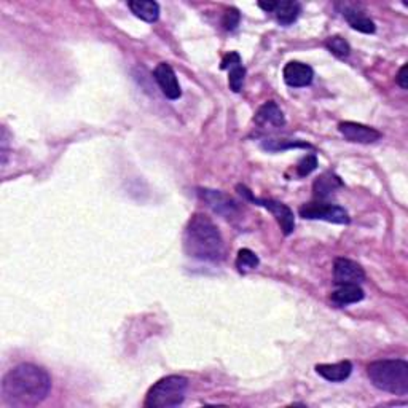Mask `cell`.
<instances>
[{"instance_id": "2", "label": "cell", "mask_w": 408, "mask_h": 408, "mask_svg": "<svg viewBox=\"0 0 408 408\" xmlns=\"http://www.w3.org/2000/svg\"><path fill=\"white\" fill-rule=\"evenodd\" d=\"M183 247L188 257L201 262H218L223 258V239L211 218L201 212L193 214L183 233Z\"/></svg>"}, {"instance_id": "3", "label": "cell", "mask_w": 408, "mask_h": 408, "mask_svg": "<svg viewBox=\"0 0 408 408\" xmlns=\"http://www.w3.org/2000/svg\"><path fill=\"white\" fill-rule=\"evenodd\" d=\"M371 385L394 396L408 394V362L402 359L376 360L367 367Z\"/></svg>"}, {"instance_id": "6", "label": "cell", "mask_w": 408, "mask_h": 408, "mask_svg": "<svg viewBox=\"0 0 408 408\" xmlns=\"http://www.w3.org/2000/svg\"><path fill=\"white\" fill-rule=\"evenodd\" d=\"M238 190H241V195L247 196L249 200L254 201L257 206H262L265 209H268L269 212L273 214L274 218H276L280 229H283L284 234H290L295 229V217H294V212L290 211L289 206H285V204L279 203V201H274V200H267V198H263V200H260V198H255L252 196V193L247 190L246 187H238Z\"/></svg>"}, {"instance_id": "12", "label": "cell", "mask_w": 408, "mask_h": 408, "mask_svg": "<svg viewBox=\"0 0 408 408\" xmlns=\"http://www.w3.org/2000/svg\"><path fill=\"white\" fill-rule=\"evenodd\" d=\"M221 68L223 70H228V85L234 93H239L243 88L244 76H246V69H244L241 56L236 51H229L225 54V58L222 59Z\"/></svg>"}, {"instance_id": "4", "label": "cell", "mask_w": 408, "mask_h": 408, "mask_svg": "<svg viewBox=\"0 0 408 408\" xmlns=\"http://www.w3.org/2000/svg\"><path fill=\"white\" fill-rule=\"evenodd\" d=\"M188 389V380L181 375H170L158 380L145 396L147 408H174L183 404Z\"/></svg>"}, {"instance_id": "16", "label": "cell", "mask_w": 408, "mask_h": 408, "mask_svg": "<svg viewBox=\"0 0 408 408\" xmlns=\"http://www.w3.org/2000/svg\"><path fill=\"white\" fill-rule=\"evenodd\" d=\"M364 298V290L359 284H343L332 294V302L336 306H348L360 302Z\"/></svg>"}, {"instance_id": "25", "label": "cell", "mask_w": 408, "mask_h": 408, "mask_svg": "<svg viewBox=\"0 0 408 408\" xmlns=\"http://www.w3.org/2000/svg\"><path fill=\"white\" fill-rule=\"evenodd\" d=\"M407 70H408V65L404 64L400 68L399 74H397V83H399L404 90H407V86H408V83H407Z\"/></svg>"}, {"instance_id": "9", "label": "cell", "mask_w": 408, "mask_h": 408, "mask_svg": "<svg viewBox=\"0 0 408 408\" xmlns=\"http://www.w3.org/2000/svg\"><path fill=\"white\" fill-rule=\"evenodd\" d=\"M153 76H155L158 86H160L163 94H165L167 99L176 101L181 98L182 96L181 85H178L174 69H172L170 64L166 63L158 64L155 68V72H153Z\"/></svg>"}, {"instance_id": "7", "label": "cell", "mask_w": 408, "mask_h": 408, "mask_svg": "<svg viewBox=\"0 0 408 408\" xmlns=\"http://www.w3.org/2000/svg\"><path fill=\"white\" fill-rule=\"evenodd\" d=\"M334 279L335 284H360L365 279L364 268L354 260L349 258H336L334 263Z\"/></svg>"}, {"instance_id": "8", "label": "cell", "mask_w": 408, "mask_h": 408, "mask_svg": "<svg viewBox=\"0 0 408 408\" xmlns=\"http://www.w3.org/2000/svg\"><path fill=\"white\" fill-rule=\"evenodd\" d=\"M338 131L345 136V139L357 144H374L381 139V132L375 127L354 123V121H343L338 125Z\"/></svg>"}, {"instance_id": "24", "label": "cell", "mask_w": 408, "mask_h": 408, "mask_svg": "<svg viewBox=\"0 0 408 408\" xmlns=\"http://www.w3.org/2000/svg\"><path fill=\"white\" fill-rule=\"evenodd\" d=\"M239 19H241V17H239V12L236 8H229L225 12V17H223V28H225L227 30H234L236 29V26L239 24Z\"/></svg>"}, {"instance_id": "11", "label": "cell", "mask_w": 408, "mask_h": 408, "mask_svg": "<svg viewBox=\"0 0 408 408\" xmlns=\"http://www.w3.org/2000/svg\"><path fill=\"white\" fill-rule=\"evenodd\" d=\"M198 195L201 196L203 201L207 203L209 207L214 209V211H216L217 214H221V216H225L229 218L238 212L236 203H234L229 196H227L225 193L217 192V190H207V188H204V190L198 192Z\"/></svg>"}, {"instance_id": "19", "label": "cell", "mask_w": 408, "mask_h": 408, "mask_svg": "<svg viewBox=\"0 0 408 408\" xmlns=\"http://www.w3.org/2000/svg\"><path fill=\"white\" fill-rule=\"evenodd\" d=\"M343 183H341L340 177L332 174V172H325V174L320 176L318 181L314 182V193L318 198H327L330 193H334L336 188H340Z\"/></svg>"}, {"instance_id": "13", "label": "cell", "mask_w": 408, "mask_h": 408, "mask_svg": "<svg viewBox=\"0 0 408 408\" xmlns=\"http://www.w3.org/2000/svg\"><path fill=\"white\" fill-rule=\"evenodd\" d=\"M316 371L324 380L330 382H340L349 378L351 371H353V364L349 360H341L336 362V364H320L316 365Z\"/></svg>"}, {"instance_id": "17", "label": "cell", "mask_w": 408, "mask_h": 408, "mask_svg": "<svg viewBox=\"0 0 408 408\" xmlns=\"http://www.w3.org/2000/svg\"><path fill=\"white\" fill-rule=\"evenodd\" d=\"M343 17L351 28L359 30L362 34H374L376 30L375 23L364 12H359L356 7H346L343 10Z\"/></svg>"}, {"instance_id": "15", "label": "cell", "mask_w": 408, "mask_h": 408, "mask_svg": "<svg viewBox=\"0 0 408 408\" xmlns=\"http://www.w3.org/2000/svg\"><path fill=\"white\" fill-rule=\"evenodd\" d=\"M127 7L134 13V17L145 23H156L160 18V5L153 0H131L127 2Z\"/></svg>"}, {"instance_id": "5", "label": "cell", "mask_w": 408, "mask_h": 408, "mask_svg": "<svg viewBox=\"0 0 408 408\" xmlns=\"http://www.w3.org/2000/svg\"><path fill=\"white\" fill-rule=\"evenodd\" d=\"M300 216L309 221H325L330 223H349V216L341 206L329 203H308L300 207Z\"/></svg>"}, {"instance_id": "22", "label": "cell", "mask_w": 408, "mask_h": 408, "mask_svg": "<svg viewBox=\"0 0 408 408\" xmlns=\"http://www.w3.org/2000/svg\"><path fill=\"white\" fill-rule=\"evenodd\" d=\"M262 147L268 152H283L285 149H311L309 144L305 142H292V141H268L263 142Z\"/></svg>"}, {"instance_id": "14", "label": "cell", "mask_w": 408, "mask_h": 408, "mask_svg": "<svg viewBox=\"0 0 408 408\" xmlns=\"http://www.w3.org/2000/svg\"><path fill=\"white\" fill-rule=\"evenodd\" d=\"M254 120L257 125H272L276 127L285 125L283 110H280L276 102L273 101L265 102V104L258 109L257 114H255Z\"/></svg>"}, {"instance_id": "18", "label": "cell", "mask_w": 408, "mask_h": 408, "mask_svg": "<svg viewBox=\"0 0 408 408\" xmlns=\"http://www.w3.org/2000/svg\"><path fill=\"white\" fill-rule=\"evenodd\" d=\"M278 23L283 26H290L297 21V18L302 13V3L294 2V0H285V2H276V7L273 10Z\"/></svg>"}, {"instance_id": "20", "label": "cell", "mask_w": 408, "mask_h": 408, "mask_svg": "<svg viewBox=\"0 0 408 408\" xmlns=\"http://www.w3.org/2000/svg\"><path fill=\"white\" fill-rule=\"evenodd\" d=\"M260 265V260L257 255H255L251 249H241V251L238 252V257H236V268L239 269L241 273H246V272H251V269H255Z\"/></svg>"}, {"instance_id": "10", "label": "cell", "mask_w": 408, "mask_h": 408, "mask_svg": "<svg viewBox=\"0 0 408 408\" xmlns=\"http://www.w3.org/2000/svg\"><path fill=\"white\" fill-rule=\"evenodd\" d=\"M284 81L292 88H303V86L311 85L314 79V70L311 65L300 63V61H290L285 64L283 70Z\"/></svg>"}, {"instance_id": "23", "label": "cell", "mask_w": 408, "mask_h": 408, "mask_svg": "<svg viewBox=\"0 0 408 408\" xmlns=\"http://www.w3.org/2000/svg\"><path fill=\"white\" fill-rule=\"evenodd\" d=\"M316 167H318V158H316V155H306L298 161L297 174L300 177H306L309 176Z\"/></svg>"}, {"instance_id": "1", "label": "cell", "mask_w": 408, "mask_h": 408, "mask_svg": "<svg viewBox=\"0 0 408 408\" xmlns=\"http://www.w3.org/2000/svg\"><path fill=\"white\" fill-rule=\"evenodd\" d=\"M51 391L48 371L35 364H19L3 376L0 394L7 407L29 408L47 399Z\"/></svg>"}, {"instance_id": "21", "label": "cell", "mask_w": 408, "mask_h": 408, "mask_svg": "<svg viewBox=\"0 0 408 408\" xmlns=\"http://www.w3.org/2000/svg\"><path fill=\"white\" fill-rule=\"evenodd\" d=\"M325 47L329 48L332 54H335L336 58H340V59L348 58L349 53H351L349 43L346 42L343 37H340V35H334V37H329L327 40H325Z\"/></svg>"}]
</instances>
